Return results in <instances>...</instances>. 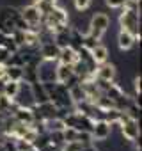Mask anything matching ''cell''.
Instances as JSON below:
<instances>
[{
	"mask_svg": "<svg viewBox=\"0 0 142 151\" xmlns=\"http://www.w3.org/2000/svg\"><path fill=\"white\" fill-rule=\"evenodd\" d=\"M48 101H52L59 110H66V109H73V101L69 98V89L66 84H59V82H46L43 84Z\"/></svg>",
	"mask_w": 142,
	"mask_h": 151,
	"instance_id": "1",
	"label": "cell"
},
{
	"mask_svg": "<svg viewBox=\"0 0 142 151\" xmlns=\"http://www.w3.org/2000/svg\"><path fill=\"white\" fill-rule=\"evenodd\" d=\"M67 22H69V16H67L66 9H62L60 6L55 4V6L52 7V11L41 18V25H39V27H41V29H46V30L52 32V34H55L57 30L64 29V27L67 25Z\"/></svg>",
	"mask_w": 142,
	"mask_h": 151,
	"instance_id": "2",
	"label": "cell"
},
{
	"mask_svg": "<svg viewBox=\"0 0 142 151\" xmlns=\"http://www.w3.org/2000/svg\"><path fill=\"white\" fill-rule=\"evenodd\" d=\"M123 13L119 14V25L123 30H128L131 34H140V13L138 9L131 7H121Z\"/></svg>",
	"mask_w": 142,
	"mask_h": 151,
	"instance_id": "3",
	"label": "cell"
},
{
	"mask_svg": "<svg viewBox=\"0 0 142 151\" xmlns=\"http://www.w3.org/2000/svg\"><path fill=\"white\" fill-rule=\"evenodd\" d=\"M117 124H119L121 135H123V139H124L126 142L135 144V142L140 139V124H138L137 119H131V117H128V116L123 112V116H121V119L117 121Z\"/></svg>",
	"mask_w": 142,
	"mask_h": 151,
	"instance_id": "4",
	"label": "cell"
},
{
	"mask_svg": "<svg viewBox=\"0 0 142 151\" xmlns=\"http://www.w3.org/2000/svg\"><path fill=\"white\" fill-rule=\"evenodd\" d=\"M108 27H110V18H108V14H105V13H96V14H93V18H91V22H89V32L91 34H94L96 37H103V34L108 30Z\"/></svg>",
	"mask_w": 142,
	"mask_h": 151,
	"instance_id": "5",
	"label": "cell"
},
{
	"mask_svg": "<svg viewBox=\"0 0 142 151\" xmlns=\"http://www.w3.org/2000/svg\"><path fill=\"white\" fill-rule=\"evenodd\" d=\"M110 135H112V124H110L108 121H105L103 117L94 119L93 128H91V137H93V140L105 142Z\"/></svg>",
	"mask_w": 142,
	"mask_h": 151,
	"instance_id": "6",
	"label": "cell"
},
{
	"mask_svg": "<svg viewBox=\"0 0 142 151\" xmlns=\"http://www.w3.org/2000/svg\"><path fill=\"white\" fill-rule=\"evenodd\" d=\"M55 60H39L37 62V80L41 84L55 82Z\"/></svg>",
	"mask_w": 142,
	"mask_h": 151,
	"instance_id": "7",
	"label": "cell"
},
{
	"mask_svg": "<svg viewBox=\"0 0 142 151\" xmlns=\"http://www.w3.org/2000/svg\"><path fill=\"white\" fill-rule=\"evenodd\" d=\"M20 14H22V18L27 22V25H29V29H36V30H39L37 27L41 25V13H39V9L36 7V4H30V6H23L22 9H20Z\"/></svg>",
	"mask_w": 142,
	"mask_h": 151,
	"instance_id": "8",
	"label": "cell"
},
{
	"mask_svg": "<svg viewBox=\"0 0 142 151\" xmlns=\"http://www.w3.org/2000/svg\"><path fill=\"white\" fill-rule=\"evenodd\" d=\"M75 80H78V78L75 77V71H73V66H71V64L59 62L55 66V82L69 86L71 82H75Z\"/></svg>",
	"mask_w": 142,
	"mask_h": 151,
	"instance_id": "9",
	"label": "cell"
},
{
	"mask_svg": "<svg viewBox=\"0 0 142 151\" xmlns=\"http://www.w3.org/2000/svg\"><path fill=\"white\" fill-rule=\"evenodd\" d=\"M59 46L53 43V39H48V41H43L37 45V53L43 60H55L57 62V57H59Z\"/></svg>",
	"mask_w": 142,
	"mask_h": 151,
	"instance_id": "10",
	"label": "cell"
},
{
	"mask_svg": "<svg viewBox=\"0 0 142 151\" xmlns=\"http://www.w3.org/2000/svg\"><path fill=\"white\" fill-rule=\"evenodd\" d=\"M115 75H117V69L114 64H108V62H101L96 66L94 69V78L98 80H105V82H114L115 80Z\"/></svg>",
	"mask_w": 142,
	"mask_h": 151,
	"instance_id": "11",
	"label": "cell"
},
{
	"mask_svg": "<svg viewBox=\"0 0 142 151\" xmlns=\"http://www.w3.org/2000/svg\"><path fill=\"white\" fill-rule=\"evenodd\" d=\"M135 41H137V36L135 34H131V32H128V30H119V36H117V46H119V50L121 52H128V50H131L133 48V45H135Z\"/></svg>",
	"mask_w": 142,
	"mask_h": 151,
	"instance_id": "12",
	"label": "cell"
},
{
	"mask_svg": "<svg viewBox=\"0 0 142 151\" xmlns=\"http://www.w3.org/2000/svg\"><path fill=\"white\" fill-rule=\"evenodd\" d=\"M11 116L18 123H25V124H32V121L36 119L34 117V112H32V107H22V105H18Z\"/></svg>",
	"mask_w": 142,
	"mask_h": 151,
	"instance_id": "13",
	"label": "cell"
},
{
	"mask_svg": "<svg viewBox=\"0 0 142 151\" xmlns=\"http://www.w3.org/2000/svg\"><path fill=\"white\" fill-rule=\"evenodd\" d=\"M78 60V55H77V50L73 46H64L59 50V57H57V62H62V64H71L73 66L75 62Z\"/></svg>",
	"mask_w": 142,
	"mask_h": 151,
	"instance_id": "14",
	"label": "cell"
},
{
	"mask_svg": "<svg viewBox=\"0 0 142 151\" xmlns=\"http://www.w3.org/2000/svg\"><path fill=\"white\" fill-rule=\"evenodd\" d=\"M69 41H71V27H67V25L53 34V43H55L59 48L69 46Z\"/></svg>",
	"mask_w": 142,
	"mask_h": 151,
	"instance_id": "15",
	"label": "cell"
},
{
	"mask_svg": "<svg viewBox=\"0 0 142 151\" xmlns=\"http://www.w3.org/2000/svg\"><path fill=\"white\" fill-rule=\"evenodd\" d=\"M16 107H18V103L14 100H11L6 94L0 93V114H2V116H11Z\"/></svg>",
	"mask_w": 142,
	"mask_h": 151,
	"instance_id": "16",
	"label": "cell"
},
{
	"mask_svg": "<svg viewBox=\"0 0 142 151\" xmlns=\"http://www.w3.org/2000/svg\"><path fill=\"white\" fill-rule=\"evenodd\" d=\"M18 91H20V82H14V80H6L2 86H0V93L6 94V96L11 98V100L16 98Z\"/></svg>",
	"mask_w": 142,
	"mask_h": 151,
	"instance_id": "17",
	"label": "cell"
},
{
	"mask_svg": "<svg viewBox=\"0 0 142 151\" xmlns=\"http://www.w3.org/2000/svg\"><path fill=\"white\" fill-rule=\"evenodd\" d=\"M6 75H7V80L22 82V80H23V66H16V64H6Z\"/></svg>",
	"mask_w": 142,
	"mask_h": 151,
	"instance_id": "18",
	"label": "cell"
},
{
	"mask_svg": "<svg viewBox=\"0 0 142 151\" xmlns=\"http://www.w3.org/2000/svg\"><path fill=\"white\" fill-rule=\"evenodd\" d=\"M91 55H93V59H94V62L96 64H101V62H107L108 60V48L105 46V45H98V46H94L93 50H91Z\"/></svg>",
	"mask_w": 142,
	"mask_h": 151,
	"instance_id": "19",
	"label": "cell"
},
{
	"mask_svg": "<svg viewBox=\"0 0 142 151\" xmlns=\"http://www.w3.org/2000/svg\"><path fill=\"white\" fill-rule=\"evenodd\" d=\"M30 87H32V96H34V101H36V103L48 101V96H46L44 86H43L41 82H34V84H30Z\"/></svg>",
	"mask_w": 142,
	"mask_h": 151,
	"instance_id": "20",
	"label": "cell"
},
{
	"mask_svg": "<svg viewBox=\"0 0 142 151\" xmlns=\"http://www.w3.org/2000/svg\"><path fill=\"white\" fill-rule=\"evenodd\" d=\"M101 43V39L100 37H96L94 34H91V32H87V34H84V48H87V50H93L94 46H98Z\"/></svg>",
	"mask_w": 142,
	"mask_h": 151,
	"instance_id": "21",
	"label": "cell"
},
{
	"mask_svg": "<svg viewBox=\"0 0 142 151\" xmlns=\"http://www.w3.org/2000/svg\"><path fill=\"white\" fill-rule=\"evenodd\" d=\"M62 135H64V142H71V140H77L78 137V130L71 128V126H66L62 130Z\"/></svg>",
	"mask_w": 142,
	"mask_h": 151,
	"instance_id": "22",
	"label": "cell"
},
{
	"mask_svg": "<svg viewBox=\"0 0 142 151\" xmlns=\"http://www.w3.org/2000/svg\"><path fill=\"white\" fill-rule=\"evenodd\" d=\"M91 4H93V0H73V6H75V9H77L78 13L87 11V9L91 7Z\"/></svg>",
	"mask_w": 142,
	"mask_h": 151,
	"instance_id": "23",
	"label": "cell"
},
{
	"mask_svg": "<svg viewBox=\"0 0 142 151\" xmlns=\"http://www.w3.org/2000/svg\"><path fill=\"white\" fill-rule=\"evenodd\" d=\"M126 0H105V4L110 7V9H121L124 6Z\"/></svg>",
	"mask_w": 142,
	"mask_h": 151,
	"instance_id": "24",
	"label": "cell"
},
{
	"mask_svg": "<svg viewBox=\"0 0 142 151\" xmlns=\"http://www.w3.org/2000/svg\"><path fill=\"white\" fill-rule=\"evenodd\" d=\"M9 57H11V52L4 46H0V64H7Z\"/></svg>",
	"mask_w": 142,
	"mask_h": 151,
	"instance_id": "25",
	"label": "cell"
},
{
	"mask_svg": "<svg viewBox=\"0 0 142 151\" xmlns=\"http://www.w3.org/2000/svg\"><path fill=\"white\" fill-rule=\"evenodd\" d=\"M133 89H135V94L140 96V75L133 78Z\"/></svg>",
	"mask_w": 142,
	"mask_h": 151,
	"instance_id": "26",
	"label": "cell"
},
{
	"mask_svg": "<svg viewBox=\"0 0 142 151\" xmlns=\"http://www.w3.org/2000/svg\"><path fill=\"white\" fill-rule=\"evenodd\" d=\"M6 37H7V36H6L4 32H0V46H2V45H4V41H6Z\"/></svg>",
	"mask_w": 142,
	"mask_h": 151,
	"instance_id": "27",
	"label": "cell"
},
{
	"mask_svg": "<svg viewBox=\"0 0 142 151\" xmlns=\"http://www.w3.org/2000/svg\"><path fill=\"white\" fill-rule=\"evenodd\" d=\"M4 135V126H2V119H0V137Z\"/></svg>",
	"mask_w": 142,
	"mask_h": 151,
	"instance_id": "28",
	"label": "cell"
},
{
	"mask_svg": "<svg viewBox=\"0 0 142 151\" xmlns=\"http://www.w3.org/2000/svg\"><path fill=\"white\" fill-rule=\"evenodd\" d=\"M29 151H39V149H37V147H34V146H32V147H30V149H29Z\"/></svg>",
	"mask_w": 142,
	"mask_h": 151,
	"instance_id": "29",
	"label": "cell"
},
{
	"mask_svg": "<svg viewBox=\"0 0 142 151\" xmlns=\"http://www.w3.org/2000/svg\"><path fill=\"white\" fill-rule=\"evenodd\" d=\"M46 2H52V4H57V0H46Z\"/></svg>",
	"mask_w": 142,
	"mask_h": 151,
	"instance_id": "30",
	"label": "cell"
}]
</instances>
